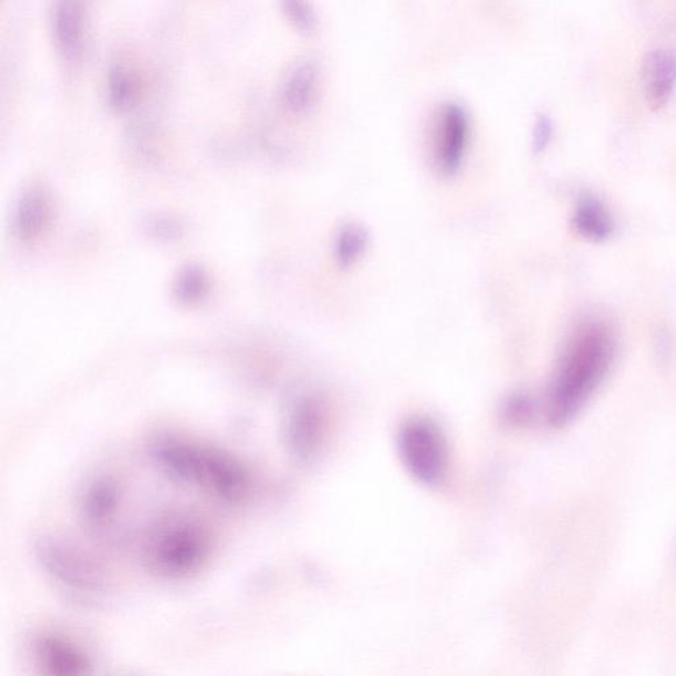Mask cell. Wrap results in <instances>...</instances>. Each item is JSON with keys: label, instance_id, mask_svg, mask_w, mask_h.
Masks as SVG:
<instances>
[{"label": "cell", "instance_id": "6da1fadb", "mask_svg": "<svg viewBox=\"0 0 676 676\" xmlns=\"http://www.w3.org/2000/svg\"><path fill=\"white\" fill-rule=\"evenodd\" d=\"M616 349V337L607 322L589 319L575 328L549 386V425L565 427L577 417L608 376Z\"/></svg>", "mask_w": 676, "mask_h": 676}, {"label": "cell", "instance_id": "7a4b0ae2", "mask_svg": "<svg viewBox=\"0 0 676 676\" xmlns=\"http://www.w3.org/2000/svg\"><path fill=\"white\" fill-rule=\"evenodd\" d=\"M210 537L199 520L178 517L166 520L148 539V566L160 576L179 579L199 570L208 559Z\"/></svg>", "mask_w": 676, "mask_h": 676}, {"label": "cell", "instance_id": "3957f363", "mask_svg": "<svg viewBox=\"0 0 676 676\" xmlns=\"http://www.w3.org/2000/svg\"><path fill=\"white\" fill-rule=\"evenodd\" d=\"M397 447L408 475L421 485L435 486L446 477L448 447L438 422L420 415L408 418L399 427Z\"/></svg>", "mask_w": 676, "mask_h": 676}, {"label": "cell", "instance_id": "277c9868", "mask_svg": "<svg viewBox=\"0 0 676 676\" xmlns=\"http://www.w3.org/2000/svg\"><path fill=\"white\" fill-rule=\"evenodd\" d=\"M192 483L230 504L242 501L250 489V477L242 463L215 447H197Z\"/></svg>", "mask_w": 676, "mask_h": 676}, {"label": "cell", "instance_id": "5b68a950", "mask_svg": "<svg viewBox=\"0 0 676 676\" xmlns=\"http://www.w3.org/2000/svg\"><path fill=\"white\" fill-rule=\"evenodd\" d=\"M34 553L40 566L61 586L79 594H95L102 588L100 570L66 541L42 538Z\"/></svg>", "mask_w": 676, "mask_h": 676}, {"label": "cell", "instance_id": "8992f818", "mask_svg": "<svg viewBox=\"0 0 676 676\" xmlns=\"http://www.w3.org/2000/svg\"><path fill=\"white\" fill-rule=\"evenodd\" d=\"M470 139V118L459 102L448 101L436 111L433 129L435 163L443 175H455L463 165Z\"/></svg>", "mask_w": 676, "mask_h": 676}, {"label": "cell", "instance_id": "52a82bcc", "mask_svg": "<svg viewBox=\"0 0 676 676\" xmlns=\"http://www.w3.org/2000/svg\"><path fill=\"white\" fill-rule=\"evenodd\" d=\"M326 427V412L320 399L295 400L285 421V443L295 459L307 461L316 455Z\"/></svg>", "mask_w": 676, "mask_h": 676}, {"label": "cell", "instance_id": "ba28073f", "mask_svg": "<svg viewBox=\"0 0 676 676\" xmlns=\"http://www.w3.org/2000/svg\"><path fill=\"white\" fill-rule=\"evenodd\" d=\"M321 67L316 60H302L290 70L281 84V103L290 115H309L319 102L321 90Z\"/></svg>", "mask_w": 676, "mask_h": 676}, {"label": "cell", "instance_id": "9c48e42d", "mask_svg": "<svg viewBox=\"0 0 676 676\" xmlns=\"http://www.w3.org/2000/svg\"><path fill=\"white\" fill-rule=\"evenodd\" d=\"M640 77L646 102L653 110L664 108L676 88V53L658 49L647 54Z\"/></svg>", "mask_w": 676, "mask_h": 676}, {"label": "cell", "instance_id": "30bf717a", "mask_svg": "<svg viewBox=\"0 0 676 676\" xmlns=\"http://www.w3.org/2000/svg\"><path fill=\"white\" fill-rule=\"evenodd\" d=\"M34 652L42 672L49 675H82L90 672L87 655L60 637L39 638Z\"/></svg>", "mask_w": 676, "mask_h": 676}, {"label": "cell", "instance_id": "8fae6325", "mask_svg": "<svg viewBox=\"0 0 676 676\" xmlns=\"http://www.w3.org/2000/svg\"><path fill=\"white\" fill-rule=\"evenodd\" d=\"M121 488L111 478H98L91 484L81 501V514L84 523L91 527H102L115 516Z\"/></svg>", "mask_w": 676, "mask_h": 676}, {"label": "cell", "instance_id": "7c38bea8", "mask_svg": "<svg viewBox=\"0 0 676 676\" xmlns=\"http://www.w3.org/2000/svg\"><path fill=\"white\" fill-rule=\"evenodd\" d=\"M573 228L592 242H603L613 235L615 223L607 207L596 196H583L573 215Z\"/></svg>", "mask_w": 676, "mask_h": 676}, {"label": "cell", "instance_id": "4fadbf2b", "mask_svg": "<svg viewBox=\"0 0 676 676\" xmlns=\"http://www.w3.org/2000/svg\"><path fill=\"white\" fill-rule=\"evenodd\" d=\"M82 30V9L79 0H61L54 13V33L62 53L70 59L81 52Z\"/></svg>", "mask_w": 676, "mask_h": 676}, {"label": "cell", "instance_id": "5bb4252c", "mask_svg": "<svg viewBox=\"0 0 676 676\" xmlns=\"http://www.w3.org/2000/svg\"><path fill=\"white\" fill-rule=\"evenodd\" d=\"M51 218V202L40 189L28 190L17 210V229L20 237L34 238L47 228Z\"/></svg>", "mask_w": 676, "mask_h": 676}, {"label": "cell", "instance_id": "9a60e30c", "mask_svg": "<svg viewBox=\"0 0 676 676\" xmlns=\"http://www.w3.org/2000/svg\"><path fill=\"white\" fill-rule=\"evenodd\" d=\"M369 246V232L361 225L347 223L337 232L335 258L342 269L354 266Z\"/></svg>", "mask_w": 676, "mask_h": 676}, {"label": "cell", "instance_id": "2e32d148", "mask_svg": "<svg viewBox=\"0 0 676 676\" xmlns=\"http://www.w3.org/2000/svg\"><path fill=\"white\" fill-rule=\"evenodd\" d=\"M108 90L112 108L126 111L136 105L140 89L136 74L122 66H116L110 70Z\"/></svg>", "mask_w": 676, "mask_h": 676}, {"label": "cell", "instance_id": "e0dca14e", "mask_svg": "<svg viewBox=\"0 0 676 676\" xmlns=\"http://www.w3.org/2000/svg\"><path fill=\"white\" fill-rule=\"evenodd\" d=\"M280 7L287 20L301 34L312 37L319 28V18L311 0H280Z\"/></svg>", "mask_w": 676, "mask_h": 676}, {"label": "cell", "instance_id": "ac0fdd59", "mask_svg": "<svg viewBox=\"0 0 676 676\" xmlns=\"http://www.w3.org/2000/svg\"><path fill=\"white\" fill-rule=\"evenodd\" d=\"M208 278L199 267H189L176 281L175 292L182 302L199 301L208 292Z\"/></svg>", "mask_w": 676, "mask_h": 676}, {"label": "cell", "instance_id": "d6986e66", "mask_svg": "<svg viewBox=\"0 0 676 676\" xmlns=\"http://www.w3.org/2000/svg\"><path fill=\"white\" fill-rule=\"evenodd\" d=\"M533 408L531 398L527 394L517 392L506 400L505 414L511 421L520 422L531 417Z\"/></svg>", "mask_w": 676, "mask_h": 676}, {"label": "cell", "instance_id": "ffe728a7", "mask_svg": "<svg viewBox=\"0 0 676 676\" xmlns=\"http://www.w3.org/2000/svg\"><path fill=\"white\" fill-rule=\"evenodd\" d=\"M554 136V125L547 116H540L535 122L533 131V150L535 153L546 151V148L551 143Z\"/></svg>", "mask_w": 676, "mask_h": 676}]
</instances>
